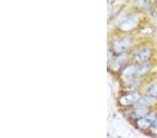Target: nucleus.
<instances>
[{"label":"nucleus","mask_w":157,"mask_h":138,"mask_svg":"<svg viewBox=\"0 0 157 138\" xmlns=\"http://www.w3.org/2000/svg\"><path fill=\"white\" fill-rule=\"evenodd\" d=\"M151 66L149 64L130 65L124 69L121 75L126 81H132L138 77L143 76L150 71Z\"/></svg>","instance_id":"nucleus-1"},{"label":"nucleus","mask_w":157,"mask_h":138,"mask_svg":"<svg viewBox=\"0 0 157 138\" xmlns=\"http://www.w3.org/2000/svg\"><path fill=\"white\" fill-rule=\"evenodd\" d=\"M133 44L132 39L129 38H120L113 42L112 49L116 53H122L131 47Z\"/></svg>","instance_id":"nucleus-2"},{"label":"nucleus","mask_w":157,"mask_h":138,"mask_svg":"<svg viewBox=\"0 0 157 138\" xmlns=\"http://www.w3.org/2000/svg\"><path fill=\"white\" fill-rule=\"evenodd\" d=\"M156 119V114L151 112L146 114L136 121V127L140 130H146L150 128L154 121Z\"/></svg>","instance_id":"nucleus-3"},{"label":"nucleus","mask_w":157,"mask_h":138,"mask_svg":"<svg viewBox=\"0 0 157 138\" xmlns=\"http://www.w3.org/2000/svg\"><path fill=\"white\" fill-rule=\"evenodd\" d=\"M141 98L140 94L138 93L131 92L121 96L119 100V102L124 106H129V105L137 103Z\"/></svg>","instance_id":"nucleus-4"},{"label":"nucleus","mask_w":157,"mask_h":138,"mask_svg":"<svg viewBox=\"0 0 157 138\" xmlns=\"http://www.w3.org/2000/svg\"><path fill=\"white\" fill-rule=\"evenodd\" d=\"M151 56V52L147 47H143L139 49L133 55L134 59L138 62H144L147 61Z\"/></svg>","instance_id":"nucleus-5"},{"label":"nucleus","mask_w":157,"mask_h":138,"mask_svg":"<svg viewBox=\"0 0 157 138\" xmlns=\"http://www.w3.org/2000/svg\"><path fill=\"white\" fill-rule=\"evenodd\" d=\"M136 22H137V21H136L135 16H129L128 17H126L121 21L120 27L121 29L124 30V31H130V30L133 29L136 27Z\"/></svg>","instance_id":"nucleus-6"},{"label":"nucleus","mask_w":157,"mask_h":138,"mask_svg":"<svg viewBox=\"0 0 157 138\" xmlns=\"http://www.w3.org/2000/svg\"><path fill=\"white\" fill-rule=\"evenodd\" d=\"M154 100H155V99L150 96L142 97L141 99L139 100V101L136 103V105L140 107H148L149 105L154 103Z\"/></svg>","instance_id":"nucleus-7"},{"label":"nucleus","mask_w":157,"mask_h":138,"mask_svg":"<svg viewBox=\"0 0 157 138\" xmlns=\"http://www.w3.org/2000/svg\"><path fill=\"white\" fill-rule=\"evenodd\" d=\"M148 93L149 96L153 97L155 99L157 97V84H153L148 89Z\"/></svg>","instance_id":"nucleus-8"},{"label":"nucleus","mask_w":157,"mask_h":138,"mask_svg":"<svg viewBox=\"0 0 157 138\" xmlns=\"http://www.w3.org/2000/svg\"><path fill=\"white\" fill-rule=\"evenodd\" d=\"M150 129L151 133H153L154 135H157V118L152 124V125H151Z\"/></svg>","instance_id":"nucleus-9"}]
</instances>
